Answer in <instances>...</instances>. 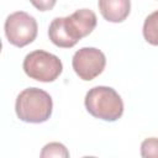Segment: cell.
Wrapping results in <instances>:
<instances>
[{"mask_svg": "<svg viewBox=\"0 0 158 158\" xmlns=\"http://www.w3.org/2000/svg\"><path fill=\"white\" fill-rule=\"evenodd\" d=\"M96 22V15L91 10L79 9L67 17H56L48 27V36L57 47L72 48L93 32Z\"/></svg>", "mask_w": 158, "mask_h": 158, "instance_id": "1", "label": "cell"}, {"mask_svg": "<svg viewBox=\"0 0 158 158\" xmlns=\"http://www.w3.org/2000/svg\"><path fill=\"white\" fill-rule=\"evenodd\" d=\"M53 110V101L51 95L40 88H27L22 90L15 102V111L17 117L28 123L46 122Z\"/></svg>", "mask_w": 158, "mask_h": 158, "instance_id": "2", "label": "cell"}, {"mask_svg": "<svg viewBox=\"0 0 158 158\" xmlns=\"http://www.w3.org/2000/svg\"><path fill=\"white\" fill-rule=\"evenodd\" d=\"M86 111L100 120L114 122L123 114V101L118 93L110 86H94L84 99Z\"/></svg>", "mask_w": 158, "mask_h": 158, "instance_id": "3", "label": "cell"}, {"mask_svg": "<svg viewBox=\"0 0 158 158\" xmlns=\"http://www.w3.org/2000/svg\"><path fill=\"white\" fill-rule=\"evenodd\" d=\"M22 68L27 77L42 83L54 81L63 72L62 60L57 56L42 49L28 53L23 59Z\"/></svg>", "mask_w": 158, "mask_h": 158, "instance_id": "4", "label": "cell"}, {"mask_svg": "<svg viewBox=\"0 0 158 158\" xmlns=\"http://www.w3.org/2000/svg\"><path fill=\"white\" fill-rule=\"evenodd\" d=\"M4 28L9 43L20 48L32 43L38 32L36 19L25 11L10 14L6 17Z\"/></svg>", "mask_w": 158, "mask_h": 158, "instance_id": "5", "label": "cell"}, {"mask_svg": "<svg viewBox=\"0 0 158 158\" xmlns=\"http://www.w3.org/2000/svg\"><path fill=\"white\" fill-rule=\"evenodd\" d=\"M72 65L75 74L81 80L90 81L104 72L106 57L98 48L83 47L74 53Z\"/></svg>", "mask_w": 158, "mask_h": 158, "instance_id": "6", "label": "cell"}, {"mask_svg": "<svg viewBox=\"0 0 158 158\" xmlns=\"http://www.w3.org/2000/svg\"><path fill=\"white\" fill-rule=\"evenodd\" d=\"M98 6L101 16L114 23L125 21L131 11L130 0H99Z\"/></svg>", "mask_w": 158, "mask_h": 158, "instance_id": "7", "label": "cell"}, {"mask_svg": "<svg viewBox=\"0 0 158 158\" xmlns=\"http://www.w3.org/2000/svg\"><path fill=\"white\" fill-rule=\"evenodd\" d=\"M142 32L144 40L149 44L158 46V10L153 11L146 17Z\"/></svg>", "mask_w": 158, "mask_h": 158, "instance_id": "8", "label": "cell"}, {"mask_svg": "<svg viewBox=\"0 0 158 158\" xmlns=\"http://www.w3.org/2000/svg\"><path fill=\"white\" fill-rule=\"evenodd\" d=\"M41 157H63V158H68L69 157V152L65 148L64 144L59 143V142H51L47 143L41 152Z\"/></svg>", "mask_w": 158, "mask_h": 158, "instance_id": "9", "label": "cell"}, {"mask_svg": "<svg viewBox=\"0 0 158 158\" xmlns=\"http://www.w3.org/2000/svg\"><path fill=\"white\" fill-rule=\"evenodd\" d=\"M141 156L144 158L156 157L158 158V138L149 137L141 143Z\"/></svg>", "mask_w": 158, "mask_h": 158, "instance_id": "10", "label": "cell"}, {"mask_svg": "<svg viewBox=\"0 0 158 158\" xmlns=\"http://www.w3.org/2000/svg\"><path fill=\"white\" fill-rule=\"evenodd\" d=\"M30 2L38 11H49L54 7L57 0H30Z\"/></svg>", "mask_w": 158, "mask_h": 158, "instance_id": "11", "label": "cell"}]
</instances>
